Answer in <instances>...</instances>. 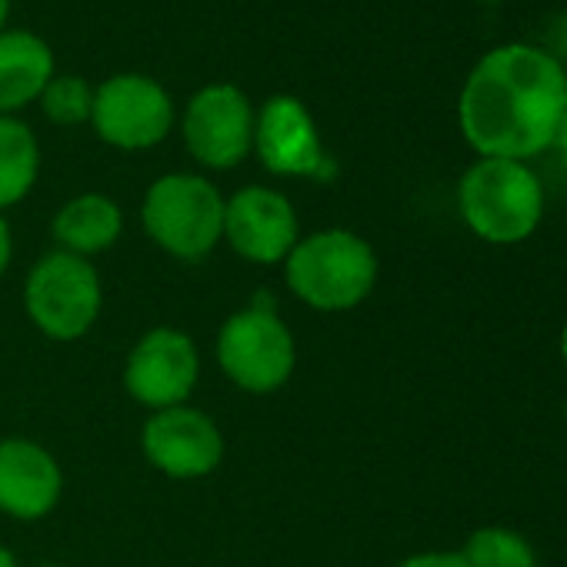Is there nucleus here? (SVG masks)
<instances>
[{
  "label": "nucleus",
  "instance_id": "obj_10",
  "mask_svg": "<svg viewBox=\"0 0 567 567\" xmlns=\"http://www.w3.org/2000/svg\"><path fill=\"white\" fill-rule=\"evenodd\" d=\"M141 451L157 474L171 481H200L224 461V431L207 411L177 404L147 414Z\"/></svg>",
  "mask_w": 567,
  "mask_h": 567
},
{
  "label": "nucleus",
  "instance_id": "obj_12",
  "mask_svg": "<svg viewBox=\"0 0 567 567\" xmlns=\"http://www.w3.org/2000/svg\"><path fill=\"white\" fill-rule=\"evenodd\" d=\"M264 171L274 177H311L328 181L334 161L324 151L315 114L291 94L270 97L254 117V151Z\"/></svg>",
  "mask_w": 567,
  "mask_h": 567
},
{
  "label": "nucleus",
  "instance_id": "obj_26",
  "mask_svg": "<svg viewBox=\"0 0 567 567\" xmlns=\"http://www.w3.org/2000/svg\"><path fill=\"white\" fill-rule=\"evenodd\" d=\"M38 567H68V564H54V560H44V564H38Z\"/></svg>",
  "mask_w": 567,
  "mask_h": 567
},
{
  "label": "nucleus",
  "instance_id": "obj_27",
  "mask_svg": "<svg viewBox=\"0 0 567 567\" xmlns=\"http://www.w3.org/2000/svg\"><path fill=\"white\" fill-rule=\"evenodd\" d=\"M564 424H567V401H564Z\"/></svg>",
  "mask_w": 567,
  "mask_h": 567
},
{
  "label": "nucleus",
  "instance_id": "obj_9",
  "mask_svg": "<svg viewBox=\"0 0 567 567\" xmlns=\"http://www.w3.org/2000/svg\"><path fill=\"white\" fill-rule=\"evenodd\" d=\"M254 117L257 111L240 87L207 84L181 114L184 147L204 171H234L254 151Z\"/></svg>",
  "mask_w": 567,
  "mask_h": 567
},
{
  "label": "nucleus",
  "instance_id": "obj_1",
  "mask_svg": "<svg viewBox=\"0 0 567 567\" xmlns=\"http://www.w3.org/2000/svg\"><path fill=\"white\" fill-rule=\"evenodd\" d=\"M567 107V71L537 44H501L487 51L457 94V127L477 157L534 161L554 144Z\"/></svg>",
  "mask_w": 567,
  "mask_h": 567
},
{
  "label": "nucleus",
  "instance_id": "obj_8",
  "mask_svg": "<svg viewBox=\"0 0 567 567\" xmlns=\"http://www.w3.org/2000/svg\"><path fill=\"white\" fill-rule=\"evenodd\" d=\"M124 391L147 414L190 404L200 381V351L181 328L161 324L144 331L124 358Z\"/></svg>",
  "mask_w": 567,
  "mask_h": 567
},
{
  "label": "nucleus",
  "instance_id": "obj_22",
  "mask_svg": "<svg viewBox=\"0 0 567 567\" xmlns=\"http://www.w3.org/2000/svg\"><path fill=\"white\" fill-rule=\"evenodd\" d=\"M0 567H21V560H18V554L0 540Z\"/></svg>",
  "mask_w": 567,
  "mask_h": 567
},
{
  "label": "nucleus",
  "instance_id": "obj_25",
  "mask_svg": "<svg viewBox=\"0 0 567 567\" xmlns=\"http://www.w3.org/2000/svg\"><path fill=\"white\" fill-rule=\"evenodd\" d=\"M481 4H484V8H497V4H501V0H481Z\"/></svg>",
  "mask_w": 567,
  "mask_h": 567
},
{
  "label": "nucleus",
  "instance_id": "obj_13",
  "mask_svg": "<svg viewBox=\"0 0 567 567\" xmlns=\"http://www.w3.org/2000/svg\"><path fill=\"white\" fill-rule=\"evenodd\" d=\"M64 497V471L58 457L31 437L0 441V514L34 524L58 511Z\"/></svg>",
  "mask_w": 567,
  "mask_h": 567
},
{
  "label": "nucleus",
  "instance_id": "obj_2",
  "mask_svg": "<svg viewBox=\"0 0 567 567\" xmlns=\"http://www.w3.org/2000/svg\"><path fill=\"white\" fill-rule=\"evenodd\" d=\"M280 267L288 291L318 315H348L361 308L381 277L374 244L348 227L301 234Z\"/></svg>",
  "mask_w": 567,
  "mask_h": 567
},
{
  "label": "nucleus",
  "instance_id": "obj_19",
  "mask_svg": "<svg viewBox=\"0 0 567 567\" xmlns=\"http://www.w3.org/2000/svg\"><path fill=\"white\" fill-rule=\"evenodd\" d=\"M394 567H467L461 550H417L398 560Z\"/></svg>",
  "mask_w": 567,
  "mask_h": 567
},
{
  "label": "nucleus",
  "instance_id": "obj_5",
  "mask_svg": "<svg viewBox=\"0 0 567 567\" xmlns=\"http://www.w3.org/2000/svg\"><path fill=\"white\" fill-rule=\"evenodd\" d=\"M214 354L220 374L244 394H277L298 371V338L264 295L220 324Z\"/></svg>",
  "mask_w": 567,
  "mask_h": 567
},
{
  "label": "nucleus",
  "instance_id": "obj_28",
  "mask_svg": "<svg viewBox=\"0 0 567 567\" xmlns=\"http://www.w3.org/2000/svg\"><path fill=\"white\" fill-rule=\"evenodd\" d=\"M564 71H567V64H564Z\"/></svg>",
  "mask_w": 567,
  "mask_h": 567
},
{
  "label": "nucleus",
  "instance_id": "obj_15",
  "mask_svg": "<svg viewBox=\"0 0 567 567\" xmlns=\"http://www.w3.org/2000/svg\"><path fill=\"white\" fill-rule=\"evenodd\" d=\"M51 234L58 250L94 260L111 250L124 234V210L114 197L101 190H87L71 197L51 220Z\"/></svg>",
  "mask_w": 567,
  "mask_h": 567
},
{
  "label": "nucleus",
  "instance_id": "obj_16",
  "mask_svg": "<svg viewBox=\"0 0 567 567\" xmlns=\"http://www.w3.org/2000/svg\"><path fill=\"white\" fill-rule=\"evenodd\" d=\"M41 177V144L21 117H0V214L18 207Z\"/></svg>",
  "mask_w": 567,
  "mask_h": 567
},
{
  "label": "nucleus",
  "instance_id": "obj_21",
  "mask_svg": "<svg viewBox=\"0 0 567 567\" xmlns=\"http://www.w3.org/2000/svg\"><path fill=\"white\" fill-rule=\"evenodd\" d=\"M550 151H557V157L567 164V107H564L560 124H557V131H554V144H550Z\"/></svg>",
  "mask_w": 567,
  "mask_h": 567
},
{
  "label": "nucleus",
  "instance_id": "obj_14",
  "mask_svg": "<svg viewBox=\"0 0 567 567\" xmlns=\"http://www.w3.org/2000/svg\"><path fill=\"white\" fill-rule=\"evenodd\" d=\"M54 74V51L41 34L0 31V117L34 104Z\"/></svg>",
  "mask_w": 567,
  "mask_h": 567
},
{
  "label": "nucleus",
  "instance_id": "obj_24",
  "mask_svg": "<svg viewBox=\"0 0 567 567\" xmlns=\"http://www.w3.org/2000/svg\"><path fill=\"white\" fill-rule=\"evenodd\" d=\"M8 14H11V0H0V31L8 24Z\"/></svg>",
  "mask_w": 567,
  "mask_h": 567
},
{
  "label": "nucleus",
  "instance_id": "obj_4",
  "mask_svg": "<svg viewBox=\"0 0 567 567\" xmlns=\"http://www.w3.org/2000/svg\"><path fill=\"white\" fill-rule=\"evenodd\" d=\"M224 200L227 197L204 174H164L144 190V234L167 257L200 264L217 250V244H224Z\"/></svg>",
  "mask_w": 567,
  "mask_h": 567
},
{
  "label": "nucleus",
  "instance_id": "obj_7",
  "mask_svg": "<svg viewBox=\"0 0 567 567\" xmlns=\"http://www.w3.org/2000/svg\"><path fill=\"white\" fill-rule=\"evenodd\" d=\"M177 124V111L161 81L147 74H114L94 87L91 127L114 151H151L167 141Z\"/></svg>",
  "mask_w": 567,
  "mask_h": 567
},
{
  "label": "nucleus",
  "instance_id": "obj_23",
  "mask_svg": "<svg viewBox=\"0 0 567 567\" xmlns=\"http://www.w3.org/2000/svg\"><path fill=\"white\" fill-rule=\"evenodd\" d=\"M560 361H564V368H567V321H564V328H560Z\"/></svg>",
  "mask_w": 567,
  "mask_h": 567
},
{
  "label": "nucleus",
  "instance_id": "obj_11",
  "mask_svg": "<svg viewBox=\"0 0 567 567\" xmlns=\"http://www.w3.org/2000/svg\"><path fill=\"white\" fill-rule=\"evenodd\" d=\"M301 240V217L288 194L247 184L224 200V244L247 264H284Z\"/></svg>",
  "mask_w": 567,
  "mask_h": 567
},
{
  "label": "nucleus",
  "instance_id": "obj_3",
  "mask_svg": "<svg viewBox=\"0 0 567 567\" xmlns=\"http://www.w3.org/2000/svg\"><path fill=\"white\" fill-rule=\"evenodd\" d=\"M544 210L547 190L527 161L477 157L457 181V214L484 244H524L537 234Z\"/></svg>",
  "mask_w": 567,
  "mask_h": 567
},
{
  "label": "nucleus",
  "instance_id": "obj_18",
  "mask_svg": "<svg viewBox=\"0 0 567 567\" xmlns=\"http://www.w3.org/2000/svg\"><path fill=\"white\" fill-rule=\"evenodd\" d=\"M41 111L58 127H81L91 124L94 107V87L78 74H54L48 87L41 91Z\"/></svg>",
  "mask_w": 567,
  "mask_h": 567
},
{
  "label": "nucleus",
  "instance_id": "obj_20",
  "mask_svg": "<svg viewBox=\"0 0 567 567\" xmlns=\"http://www.w3.org/2000/svg\"><path fill=\"white\" fill-rule=\"evenodd\" d=\"M11 260H14V230H11V220L0 214V280L11 270Z\"/></svg>",
  "mask_w": 567,
  "mask_h": 567
},
{
  "label": "nucleus",
  "instance_id": "obj_17",
  "mask_svg": "<svg viewBox=\"0 0 567 567\" xmlns=\"http://www.w3.org/2000/svg\"><path fill=\"white\" fill-rule=\"evenodd\" d=\"M461 557L467 567H540L530 537L507 524H484L471 530Z\"/></svg>",
  "mask_w": 567,
  "mask_h": 567
},
{
  "label": "nucleus",
  "instance_id": "obj_6",
  "mask_svg": "<svg viewBox=\"0 0 567 567\" xmlns=\"http://www.w3.org/2000/svg\"><path fill=\"white\" fill-rule=\"evenodd\" d=\"M24 311L58 344L87 338L104 311V280L94 260L58 247L38 257L24 277Z\"/></svg>",
  "mask_w": 567,
  "mask_h": 567
}]
</instances>
